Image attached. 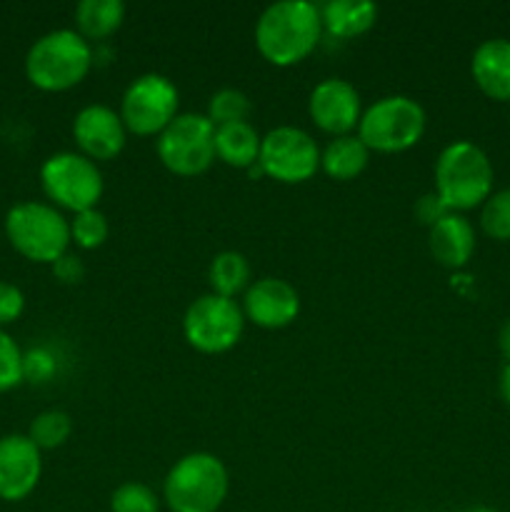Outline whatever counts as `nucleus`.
I'll use <instances>...</instances> for the list:
<instances>
[{"instance_id": "f257e3e1", "label": "nucleus", "mask_w": 510, "mask_h": 512, "mask_svg": "<svg viewBox=\"0 0 510 512\" xmlns=\"http://www.w3.org/2000/svg\"><path fill=\"white\" fill-rule=\"evenodd\" d=\"M320 8L310 0H278L260 13L255 45L273 65H295L313 53L320 40Z\"/></svg>"}, {"instance_id": "f03ea898", "label": "nucleus", "mask_w": 510, "mask_h": 512, "mask_svg": "<svg viewBox=\"0 0 510 512\" xmlns=\"http://www.w3.org/2000/svg\"><path fill=\"white\" fill-rule=\"evenodd\" d=\"M93 65L90 43L70 28H58L35 40L25 58L28 80L40 90H68L88 75Z\"/></svg>"}, {"instance_id": "7ed1b4c3", "label": "nucleus", "mask_w": 510, "mask_h": 512, "mask_svg": "<svg viewBox=\"0 0 510 512\" xmlns=\"http://www.w3.org/2000/svg\"><path fill=\"white\" fill-rule=\"evenodd\" d=\"M493 188V165L483 148L470 140L445 145L435 163V193L453 213L485 203Z\"/></svg>"}, {"instance_id": "20e7f679", "label": "nucleus", "mask_w": 510, "mask_h": 512, "mask_svg": "<svg viewBox=\"0 0 510 512\" xmlns=\"http://www.w3.org/2000/svg\"><path fill=\"white\" fill-rule=\"evenodd\" d=\"M228 470L210 453H190L168 470L163 498L173 512H218L228 498Z\"/></svg>"}, {"instance_id": "39448f33", "label": "nucleus", "mask_w": 510, "mask_h": 512, "mask_svg": "<svg viewBox=\"0 0 510 512\" xmlns=\"http://www.w3.org/2000/svg\"><path fill=\"white\" fill-rule=\"evenodd\" d=\"M5 233L20 255L35 263H55L68 253L70 223L55 205L20 203L5 215Z\"/></svg>"}, {"instance_id": "423d86ee", "label": "nucleus", "mask_w": 510, "mask_h": 512, "mask_svg": "<svg viewBox=\"0 0 510 512\" xmlns=\"http://www.w3.org/2000/svg\"><path fill=\"white\" fill-rule=\"evenodd\" d=\"M425 110L418 100L408 95H385L375 100L358 123V138L368 150L378 153H400L423 138Z\"/></svg>"}, {"instance_id": "0eeeda50", "label": "nucleus", "mask_w": 510, "mask_h": 512, "mask_svg": "<svg viewBox=\"0 0 510 512\" xmlns=\"http://www.w3.org/2000/svg\"><path fill=\"white\" fill-rule=\"evenodd\" d=\"M40 183L55 205L73 213L98 208L105 188L98 163L88 155L70 153V150L55 153L45 160L40 168Z\"/></svg>"}, {"instance_id": "6e6552de", "label": "nucleus", "mask_w": 510, "mask_h": 512, "mask_svg": "<svg viewBox=\"0 0 510 512\" xmlns=\"http://www.w3.org/2000/svg\"><path fill=\"white\" fill-rule=\"evenodd\" d=\"M243 328V308L233 298L215 293L193 300L183 318L185 340L200 353H225L238 343Z\"/></svg>"}, {"instance_id": "1a4fd4ad", "label": "nucleus", "mask_w": 510, "mask_h": 512, "mask_svg": "<svg viewBox=\"0 0 510 512\" xmlns=\"http://www.w3.org/2000/svg\"><path fill=\"white\" fill-rule=\"evenodd\" d=\"M158 155L175 175H198L215 160V125L203 113H178L158 135Z\"/></svg>"}, {"instance_id": "9d476101", "label": "nucleus", "mask_w": 510, "mask_h": 512, "mask_svg": "<svg viewBox=\"0 0 510 512\" xmlns=\"http://www.w3.org/2000/svg\"><path fill=\"white\" fill-rule=\"evenodd\" d=\"M178 88L160 73H145L125 88L120 118L135 135H160L178 115Z\"/></svg>"}, {"instance_id": "9b49d317", "label": "nucleus", "mask_w": 510, "mask_h": 512, "mask_svg": "<svg viewBox=\"0 0 510 512\" xmlns=\"http://www.w3.org/2000/svg\"><path fill=\"white\" fill-rule=\"evenodd\" d=\"M260 168L280 183H303L320 168V148L313 135L295 125H278L260 143Z\"/></svg>"}, {"instance_id": "f8f14e48", "label": "nucleus", "mask_w": 510, "mask_h": 512, "mask_svg": "<svg viewBox=\"0 0 510 512\" xmlns=\"http://www.w3.org/2000/svg\"><path fill=\"white\" fill-rule=\"evenodd\" d=\"M308 110L313 123L325 133L350 135V130L360 123V93L353 83L343 78H325L313 88L308 100Z\"/></svg>"}, {"instance_id": "ddd939ff", "label": "nucleus", "mask_w": 510, "mask_h": 512, "mask_svg": "<svg viewBox=\"0 0 510 512\" xmlns=\"http://www.w3.org/2000/svg\"><path fill=\"white\" fill-rule=\"evenodd\" d=\"M73 135L78 148L90 160H110L125 148L128 128L118 110L110 105L93 103L85 105L73 120Z\"/></svg>"}, {"instance_id": "4468645a", "label": "nucleus", "mask_w": 510, "mask_h": 512, "mask_svg": "<svg viewBox=\"0 0 510 512\" xmlns=\"http://www.w3.org/2000/svg\"><path fill=\"white\" fill-rule=\"evenodd\" d=\"M43 473L40 448L28 435H8L0 440V500L18 503L28 498Z\"/></svg>"}, {"instance_id": "2eb2a0df", "label": "nucleus", "mask_w": 510, "mask_h": 512, "mask_svg": "<svg viewBox=\"0 0 510 512\" xmlns=\"http://www.w3.org/2000/svg\"><path fill=\"white\" fill-rule=\"evenodd\" d=\"M245 318L268 330L285 328L300 313V295L288 280L260 278L245 290L243 298Z\"/></svg>"}, {"instance_id": "dca6fc26", "label": "nucleus", "mask_w": 510, "mask_h": 512, "mask_svg": "<svg viewBox=\"0 0 510 512\" xmlns=\"http://www.w3.org/2000/svg\"><path fill=\"white\" fill-rule=\"evenodd\" d=\"M473 78L493 100H510V40L490 38L473 53Z\"/></svg>"}, {"instance_id": "f3484780", "label": "nucleus", "mask_w": 510, "mask_h": 512, "mask_svg": "<svg viewBox=\"0 0 510 512\" xmlns=\"http://www.w3.org/2000/svg\"><path fill=\"white\" fill-rule=\"evenodd\" d=\"M428 245L445 268H463L475 250V230L460 213H448L430 228Z\"/></svg>"}, {"instance_id": "a211bd4d", "label": "nucleus", "mask_w": 510, "mask_h": 512, "mask_svg": "<svg viewBox=\"0 0 510 512\" xmlns=\"http://www.w3.org/2000/svg\"><path fill=\"white\" fill-rule=\"evenodd\" d=\"M260 143L263 138L248 120L215 125V155L233 168H250L253 163H258Z\"/></svg>"}, {"instance_id": "6ab92c4d", "label": "nucleus", "mask_w": 510, "mask_h": 512, "mask_svg": "<svg viewBox=\"0 0 510 512\" xmlns=\"http://www.w3.org/2000/svg\"><path fill=\"white\" fill-rule=\"evenodd\" d=\"M378 18V5L370 0H328L320 8V20L328 33L338 38H353L373 28Z\"/></svg>"}, {"instance_id": "aec40b11", "label": "nucleus", "mask_w": 510, "mask_h": 512, "mask_svg": "<svg viewBox=\"0 0 510 512\" xmlns=\"http://www.w3.org/2000/svg\"><path fill=\"white\" fill-rule=\"evenodd\" d=\"M370 150L358 135H338L320 153V168L335 180H350L368 165Z\"/></svg>"}, {"instance_id": "412c9836", "label": "nucleus", "mask_w": 510, "mask_h": 512, "mask_svg": "<svg viewBox=\"0 0 510 512\" xmlns=\"http://www.w3.org/2000/svg\"><path fill=\"white\" fill-rule=\"evenodd\" d=\"M123 20V0H80L75 8V25L85 40L108 38L123 25Z\"/></svg>"}, {"instance_id": "4be33fe9", "label": "nucleus", "mask_w": 510, "mask_h": 512, "mask_svg": "<svg viewBox=\"0 0 510 512\" xmlns=\"http://www.w3.org/2000/svg\"><path fill=\"white\" fill-rule=\"evenodd\" d=\"M208 280L215 295L233 298L250 288V263L238 250H223L213 258L208 270Z\"/></svg>"}, {"instance_id": "5701e85b", "label": "nucleus", "mask_w": 510, "mask_h": 512, "mask_svg": "<svg viewBox=\"0 0 510 512\" xmlns=\"http://www.w3.org/2000/svg\"><path fill=\"white\" fill-rule=\"evenodd\" d=\"M73 433V420L63 410H45L30 425L28 438L38 445L40 450L60 448Z\"/></svg>"}, {"instance_id": "b1692460", "label": "nucleus", "mask_w": 510, "mask_h": 512, "mask_svg": "<svg viewBox=\"0 0 510 512\" xmlns=\"http://www.w3.org/2000/svg\"><path fill=\"white\" fill-rule=\"evenodd\" d=\"M250 98L238 88H220L218 93L210 95L208 100V120L213 125L243 123L250 115Z\"/></svg>"}, {"instance_id": "393cba45", "label": "nucleus", "mask_w": 510, "mask_h": 512, "mask_svg": "<svg viewBox=\"0 0 510 512\" xmlns=\"http://www.w3.org/2000/svg\"><path fill=\"white\" fill-rule=\"evenodd\" d=\"M108 233V218L98 208L75 213V218L70 220V240H75V245H80L85 250L100 248L108 240Z\"/></svg>"}, {"instance_id": "a878e982", "label": "nucleus", "mask_w": 510, "mask_h": 512, "mask_svg": "<svg viewBox=\"0 0 510 512\" xmlns=\"http://www.w3.org/2000/svg\"><path fill=\"white\" fill-rule=\"evenodd\" d=\"M110 510L113 512H158L160 500L153 490L145 483H130L118 485L110 495Z\"/></svg>"}, {"instance_id": "bb28decb", "label": "nucleus", "mask_w": 510, "mask_h": 512, "mask_svg": "<svg viewBox=\"0 0 510 512\" xmlns=\"http://www.w3.org/2000/svg\"><path fill=\"white\" fill-rule=\"evenodd\" d=\"M480 225L495 240H510V188L490 195L480 213Z\"/></svg>"}, {"instance_id": "cd10ccee", "label": "nucleus", "mask_w": 510, "mask_h": 512, "mask_svg": "<svg viewBox=\"0 0 510 512\" xmlns=\"http://www.w3.org/2000/svg\"><path fill=\"white\" fill-rule=\"evenodd\" d=\"M23 380V355L15 340L0 330V393L15 388Z\"/></svg>"}, {"instance_id": "c85d7f7f", "label": "nucleus", "mask_w": 510, "mask_h": 512, "mask_svg": "<svg viewBox=\"0 0 510 512\" xmlns=\"http://www.w3.org/2000/svg\"><path fill=\"white\" fill-rule=\"evenodd\" d=\"M415 218L420 220V223L423 225H428V228H433L435 223H438V220H443L445 215L448 213H453V210L448 208V205L443 203V198H440L438 193H423L420 195L418 200H415Z\"/></svg>"}, {"instance_id": "c756f323", "label": "nucleus", "mask_w": 510, "mask_h": 512, "mask_svg": "<svg viewBox=\"0 0 510 512\" xmlns=\"http://www.w3.org/2000/svg\"><path fill=\"white\" fill-rule=\"evenodd\" d=\"M25 308V298L15 285L0 283V325H8L20 318Z\"/></svg>"}, {"instance_id": "7c9ffc66", "label": "nucleus", "mask_w": 510, "mask_h": 512, "mask_svg": "<svg viewBox=\"0 0 510 512\" xmlns=\"http://www.w3.org/2000/svg\"><path fill=\"white\" fill-rule=\"evenodd\" d=\"M53 270H55V275L63 280V283H78V280L83 278V273H85L80 258H75V255H68V253H65L60 260H55Z\"/></svg>"}, {"instance_id": "2f4dec72", "label": "nucleus", "mask_w": 510, "mask_h": 512, "mask_svg": "<svg viewBox=\"0 0 510 512\" xmlns=\"http://www.w3.org/2000/svg\"><path fill=\"white\" fill-rule=\"evenodd\" d=\"M498 345H500V353H503L505 360H508V363H510V318L505 320V325H503V328H500Z\"/></svg>"}, {"instance_id": "473e14b6", "label": "nucleus", "mask_w": 510, "mask_h": 512, "mask_svg": "<svg viewBox=\"0 0 510 512\" xmlns=\"http://www.w3.org/2000/svg\"><path fill=\"white\" fill-rule=\"evenodd\" d=\"M500 393H503V400L510 405V363L505 365L503 375H500Z\"/></svg>"}, {"instance_id": "72a5a7b5", "label": "nucleus", "mask_w": 510, "mask_h": 512, "mask_svg": "<svg viewBox=\"0 0 510 512\" xmlns=\"http://www.w3.org/2000/svg\"><path fill=\"white\" fill-rule=\"evenodd\" d=\"M465 512H495V510H488V508H473V510H465Z\"/></svg>"}]
</instances>
